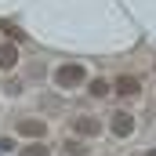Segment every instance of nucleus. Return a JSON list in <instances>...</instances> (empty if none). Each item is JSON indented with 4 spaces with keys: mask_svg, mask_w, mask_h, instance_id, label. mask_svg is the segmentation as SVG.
Instances as JSON below:
<instances>
[{
    "mask_svg": "<svg viewBox=\"0 0 156 156\" xmlns=\"http://www.w3.org/2000/svg\"><path fill=\"white\" fill-rule=\"evenodd\" d=\"M83 83H87V69L80 62H62L55 69V87H62V91H76Z\"/></svg>",
    "mask_w": 156,
    "mask_h": 156,
    "instance_id": "obj_1",
    "label": "nucleus"
},
{
    "mask_svg": "<svg viewBox=\"0 0 156 156\" xmlns=\"http://www.w3.org/2000/svg\"><path fill=\"white\" fill-rule=\"evenodd\" d=\"M134 127H138V123H134V116H131L127 109H116L113 120H109V131H113L116 138H131V134H134Z\"/></svg>",
    "mask_w": 156,
    "mask_h": 156,
    "instance_id": "obj_2",
    "label": "nucleus"
},
{
    "mask_svg": "<svg viewBox=\"0 0 156 156\" xmlns=\"http://www.w3.org/2000/svg\"><path fill=\"white\" fill-rule=\"evenodd\" d=\"M73 131H76V138H94V134H102V120L98 116H73Z\"/></svg>",
    "mask_w": 156,
    "mask_h": 156,
    "instance_id": "obj_3",
    "label": "nucleus"
},
{
    "mask_svg": "<svg viewBox=\"0 0 156 156\" xmlns=\"http://www.w3.org/2000/svg\"><path fill=\"white\" fill-rule=\"evenodd\" d=\"M113 91H116L120 98H134V94H142V80L131 76V73H123V76L113 80Z\"/></svg>",
    "mask_w": 156,
    "mask_h": 156,
    "instance_id": "obj_4",
    "label": "nucleus"
},
{
    "mask_svg": "<svg viewBox=\"0 0 156 156\" xmlns=\"http://www.w3.org/2000/svg\"><path fill=\"white\" fill-rule=\"evenodd\" d=\"M18 134H22V138H44V134H47V123H44V120H18Z\"/></svg>",
    "mask_w": 156,
    "mask_h": 156,
    "instance_id": "obj_5",
    "label": "nucleus"
},
{
    "mask_svg": "<svg viewBox=\"0 0 156 156\" xmlns=\"http://www.w3.org/2000/svg\"><path fill=\"white\" fill-rule=\"evenodd\" d=\"M18 66V47L15 44H0V69L7 73V69H15Z\"/></svg>",
    "mask_w": 156,
    "mask_h": 156,
    "instance_id": "obj_6",
    "label": "nucleus"
},
{
    "mask_svg": "<svg viewBox=\"0 0 156 156\" xmlns=\"http://www.w3.org/2000/svg\"><path fill=\"white\" fill-rule=\"evenodd\" d=\"M109 91H113L109 80H91V83H87V94H91V98H105Z\"/></svg>",
    "mask_w": 156,
    "mask_h": 156,
    "instance_id": "obj_7",
    "label": "nucleus"
},
{
    "mask_svg": "<svg viewBox=\"0 0 156 156\" xmlns=\"http://www.w3.org/2000/svg\"><path fill=\"white\" fill-rule=\"evenodd\" d=\"M18 156H51V145H47V142H33V145L18 149Z\"/></svg>",
    "mask_w": 156,
    "mask_h": 156,
    "instance_id": "obj_8",
    "label": "nucleus"
},
{
    "mask_svg": "<svg viewBox=\"0 0 156 156\" xmlns=\"http://www.w3.org/2000/svg\"><path fill=\"white\" fill-rule=\"evenodd\" d=\"M66 153H69V156H87V145H83V138H69V142H66Z\"/></svg>",
    "mask_w": 156,
    "mask_h": 156,
    "instance_id": "obj_9",
    "label": "nucleus"
},
{
    "mask_svg": "<svg viewBox=\"0 0 156 156\" xmlns=\"http://www.w3.org/2000/svg\"><path fill=\"white\" fill-rule=\"evenodd\" d=\"M11 149V138H0V153H7Z\"/></svg>",
    "mask_w": 156,
    "mask_h": 156,
    "instance_id": "obj_10",
    "label": "nucleus"
}]
</instances>
